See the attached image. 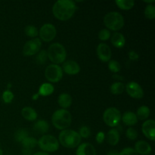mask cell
<instances>
[{
    "mask_svg": "<svg viewBox=\"0 0 155 155\" xmlns=\"http://www.w3.org/2000/svg\"><path fill=\"white\" fill-rule=\"evenodd\" d=\"M77 10L75 2L71 0H58L52 7V13L58 20L66 21L74 16Z\"/></svg>",
    "mask_w": 155,
    "mask_h": 155,
    "instance_id": "obj_1",
    "label": "cell"
},
{
    "mask_svg": "<svg viewBox=\"0 0 155 155\" xmlns=\"http://www.w3.org/2000/svg\"><path fill=\"white\" fill-rule=\"evenodd\" d=\"M58 142L67 148H74L78 147L81 142V137L77 132L73 130H62L58 136Z\"/></svg>",
    "mask_w": 155,
    "mask_h": 155,
    "instance_id": "obj_2",
    "label": "cell"
},
{
    "mask_svg": "<svg viewBox=\"0 0 155 155\" xmlns=\"http://www.w3.org/2000/svg\"><path fill=\"white\" fill-rule=\"evenodd\" d=\"M51 122L56 129L62 131L67 130L71 126L72 122V116L68 110L58 109L52 114Z\"/></svg>",
    "mask_w": 155,
    "mask_h": 155,
    "instance_id": "obj_3",
    "label": "cell"
},
{
    "mask_svg": "<svg viewBox=\"0 0 155 155\" xmlns=\"http://www.w3.org/2000/svg\"><path fill=\"white\" fill-rule=\"evenodd\" d=\"M48 58L54 64H58L64 62L67 58V51L64 46L58 42L52 43L47 50Z\"/></svg>",
    "mask_w": 155,
    "mask_h": 155,
    "instance_id": "obj_4",
    "label": "cell"
},
{
    "mask_svg": "<svg viewBox=\"0 0 155 155\" xmlns=\"http://www.w3.org/2000/svg\"><path fill=\"white\" fill-rule=\"evenodd\" d=\"M104 24L107 30L117 32L124 26V16L117 12H108L104 18Z\"/></svg>",
    "mask_w": 155,
    "mask_h": 155,
    "instance_id": "obj_5",
    "label": "cell"
},
{
    "mask_svg": "<svg viewBox=\"0 0 155 155\" xmlns=\"http://www.w3.org/2000/svg\"><path fill=\"white\" fill-rule=\"evenodd\" d=\"M37 145L44 152H55L59 148L58 140L51 135H43L37 141Z\"/></svg>",
    "mask_w": 155,
    "mask_h": 155,
    "instance_id": "obj_6",
    "label": "cell"
},
{
    "mask_svg": "<svg viewBox=\"0 0 155 155\" xmlns=\"http://www.w3.org/2000/svg\"><path fill=\"white\" fill-rule=\"evenodd\" d=\"M121 114L116 107H108L103 114V120L104 124L112 128L119 126Z\"/></svg>",
    "mask_w": 155,
    "mask_h": 155,
    "instance_id": "obj_7",
    "label": "cell"
},
{
    "mask_svg": "<svg viewBox=\"0 0 155 155\" xmlns=\"http://www.w3.org/2000/svg\"><path fill=\"white\" fill-rule=\"evenodd\" d=\"M63 71L61 67L58 64H50L45 68V77L50 83H58L63 77Z\"/></svg>",
    "mask_w": 155,
    "mask_h": 155,
    "instance_id": "obj_8",
    "label": "cell"
},
{
    "mask_svg": "<svg viewBox=\"0 0 155 155\" xmlns=\"http://www.w3.org/2000/svg\"><path fill=\"white\" fill-rule=\"evenodd\" d=\"M39 35L40 37V40L46 42H49L52 41L55 38L57 35V30L55 27L51 24H45L41 27L39 30Z\"/></svg>",
    "mask_w": 155,
    "mask_h": 155,
    "instance_id": "obj_9",
    "label": "cell"
},
{
    "mask_svg": "<svg viewBox=\"0 0 155 155\" xmlns=\"http://www.w3.org/2000/svg\"><path fill=\"white\" fill-rule=\"evenodd\" d=\"M42 42L39 38H34L27 41L23 48V54L25 56H33L40 51Z\"/></svg>",
    "mask_w": 155,
    "mask_h": 155,
    "instance_id": "obj_10",
    "label": "cell"
},
{
    "mask_svg": "<svg viewBox=\"0 0 155 155\" xmlns=\"http://www.w3.org/2000/svg\"><path fill=\"white\" fill-rule=\"evenodd\" d=\"M126 90L130 97L136 99H140L144 96V91L142 86L136 82H130L126 86Z\"/></svg>",
    "mask_w": 155,
    "mask_h": 155,
    "instance_id": "obj_11",
    "label": "cell"
},
{
    "mask_svg": "<svg viewBox=\"0 0 155 155\" xmlns=\"http://www.w3.org/2000/svg\"><path fill=\"white\" fill-rule=\"evenodd\" d=\"M97 55L99 60L103 62H108L111 58L112 52L110 46L106 43L98 44L96 48Z\"/></svg>",
    "mask_w": 155,
    "mask_h": 155,
    "instance_id": "obj_12",
    "label": "cell"
},
{
    "mask_svg": "<svg viewBox=\"0 0 155 155\" xmlns=\"http://www.w3.org/2000/svg\"><path fill=\"white\" fill-rule=\"evenodd\" d=\"M142 131L146 138L154 141L155 122L154 120H146L142 126Z\"/></svg>",
    "mask_w": 155,
    "mask_h": 155,
    "instance_id": "obj_13",
    "label": "cell"
},
{
    "mask_svg": "<svg viewBox=\"0 0 155 155\" xmlns=\"http://www.w3.org/2000/svg\"><path fill=\"white\" fill-rule=\"evenodd\" d=\"M62 71L68 75H76L80 71V67L78 63L73 60L66 61L64 62L62 66Z\"/></svg>",
    "mask_w": 155,
    "mask_h": 155,
    "instance_id": "obj_14",
    "label": "cell"
},
{
    "mask_svg": "<svg viewBox=\"0 0 155 155\" xmlns=\"http://www.w3.org/2000/svg\"><path fill=\"white\" fill-rule=\"evenodd\" d=\"M76 155H96V150L92 144L84 142L77 147Z\"/></svg>",
    "mask_w": 155,
    "mask_h": 155,
    "instance_id": "obj_15",
    "label": "cell"
},
{
    "mask_svg": "<svg viewBox=\"0 0 155 155\" xmlns=\"http://www.w3.org/2000/svg\"><path fill=\"white\" fill-rule=\"evenodd\" d=\"M134 149L138 154L141 155H148L152 151V148L149 143L143 140H139L136 142Z\"/></svg>",
    "mask_w": 155,
    "mask_h": 155,
    "instance_id": "obj_16",
    "label": "cell"
},
{
    "mask_svg": "<svg viewBox=\"0 0 155 155\" xmlns=\"http://www.w3.org/2000/svg\"><path fill=\"white\" fill-rule=\"evenodd\" d=\"M112 45L117 48H122L126 44V39L124 35L119 32H115L110 36Z\"/></svg>",
    "mask_w": 155,
    "mask_h": 155,
    "instance_id": "obj_17",
    "label": "cell"
},
{
    "mask_svg": "<svg viewBox=\"0 0 155 155\" xmlns=\"http://www.w3.org/2000/svg\"><path fill=\"white\" fill-rule=\"evenodd\" d=\"M121 120H122L123 123L128 127H133L138 123V119L136 114L132 111L125 112L123 116H121Z\"/></svg>",
    "mask_w": 155,
    "mask_h": 155,
    "instance_id": "obj_18",
    "label": "cell"
},
{
    "mask_svg": "<svg viewBox=\"0 0 155 155\" xmlns=\"http://www.w3.org/2000/svg\"><path fill=\"white\" fill-rule=\"evenodd\" d=\"M33 130L38 134L45 135L49 130V125H48V122L44 120H39L34 124Z\"/></svg>",
    "mask_w": 155,
    "mask_h": 155,
    "instance_id": "obj_19",
    "label": "cell"
},
{
    "mask_svg": "<svg viewBox=\"0 0 155 155\" xmlns=\"http://www.w3.org/2000/svg\"><path fill=\"white\" fill-rule=\"evenodd\" d=\"M120 141V132L114 128L110 129L107 134V142L110 145L114 146Z\"/></svg>",
    "mask_w": 155,
    "mask_h": 155,
    "instance_id": "obj_20",
    "label": "cell"
},
{
    "mask_svg": "<svg viewBox=\"0 0 155 155\" xmlns=\"http://www.w3.org/2000/svg\"><path fill=\"white\" fill-rule=\"evenodd\" d=\"M58 103L62 109L66 110L72 104V97L68 93L61 94L58 98Z\"/></svg>",
    "mask_w": 155,
    "mask_h": 155,
    "instance_id": "obj_21",
    "label": "cell"
},
{
    "mask_svg": "<svg viewBox=\"0 0 155 155\" xmlns=\"http://www.w3.org/2000/svg\"><path fill=\"white\" fill-rule=\"evenodd\" d=\"M22 117L28 121H34L37 119V113L31 107H24L21 110Z\"/></svg>",
    "mask_w": 155,
    "mask_h": 155,
    "instance_id": "obj_22",
    "label": "cell"
},
{
    "mask_svg": "<svg viewBox=\"0 0 155 155\" xmlns=\"http://www.w3.org/2000/svg\"><path fill=\"white\" fill-rule=\"evenodd\" d=\"M54 88L51 83H44L40 86L38 94L39 96H48L54 92Z\"/></svg>",
    "mask_w": 155,
    "mask_h": 155,
    "instance_id": "obj_23",
    "label": "cell"
},
{
    "mask_svg": "<svg viewBox=\"0 0 155 155\" xmlns=\"http://www.w3.org/2000/svg\"><path fill=\"white\" fill-rule=\"evenodd\" d=\"M150 113L151 112H150L149 107L148 106L142 105L137 109L136 115L137 117V119L140 120H145L149 117Z\"/></svg>",
    "mask_w": 155,
    "mask_h": 155,
    "instance_id": "obj_24",
    "label": "cell"
},
{
    "mask_svg": "<svg viewBox=\"0 0 155 155\" xmlns=\"http://www.w3.org/2000/svg\"><path fill=\"white\" fill-rule=\"evenodd\" d=\"M119 8L122 10H130L135 5V2L133 0H117L115 2Z\"/></svg>",
    "mask_w": 155,
    "mask_h": 155,
    "instance_id": "obj_25",
    "label": "cell"
},
{
    "mask_svg": "<svg viewBox=\"0 0 155 155\" xmlns=\"http://www.w3.org/2000/svg\"><path fill=\"white\" fill-rule=\"evenodd\" d=\"M125 89V86L121 82H115L110 86V92L114 95H120L124 92Z\"/></svg>",
    "mask_w": 155,
    "mask_h": 155,
    "instance_id": "obj_26",
    "label": "cell"
},
{
    "mask_svg": "<svg viewBox=\"0 0 155 155\" xmlns=\"http://www.w3.org/2000/svg\"><path fill=\"white\" fill-rule=\"evenodd\" d=\"M21 144H22V146L24 147V148L32 150L37 145V140L35 138L28 136L24 141H22Z\"/></svg>",
    "mask_w": 155,
    "mask_h": 155,
    "instance_id": "obj_27",
    "label": "cell"
},
{
    "mask_svg": "<svg viewBox=\"0 0 155 155\" xmlns=\"http://www.w3.org/2000/svg\"><path fill=\"white\" fill-rule=\"evenodd\" d=\"M28 132L25 129H20L15 133V139L18 142H22L27 137H28Z\"/></svg>",
    "mask_w": 155,
    "mask_h": 155,
    "instance_id": "obj_28",
    "label": "cell"
},
{
    "mask_svg": "<svg viewBox=\"0 0 155 155\" xmlns=\"http://www.w3.org/2000/svg\"><path fill=\"white\" fill-rule=\"evenodd\" d=\"M24 32H25V34L27 36L30 38H36V36L39 35V30H37L36 27L33 25H27L26 26L25 29H24Z\"/></svg>",
    "mask_w": 155,
    "mask_h": 155,
    "instance_id": "obj_29",
    "label": "cell"
},
{
    "mask_svg": "<svg viewBox=\"0 0 155 155\" xmlns=\"http://www.w3.org/2000/svg\"><path fill=\"white\" fill-rule=\"evenodd\" d=\"M48 56H47V52L45 50H41L36 54V62L38 64L42 65L46 62Z\"/></svg>",
    "mask_w": 155,
    "mask_h": 155,
    "instance_id": "obj_30",
    "label": "cell"
},
{
    "mask_svg": "<svg viewBox=\"0 0 155 155\" xmlns=\"http://www.w3.org/2000/svg\"><path fill=\"white\" fill-rule=\"evenodd\" d=\"M145 15L146 18L153 20L155 18V7L153 4L148 5L145 9Z\"/></svg>",
    "mask_w": 155,
    "mask_h": 155,
    "instance_id": "obj_31",
    "label": "cell"
},
{
    "mask_svg": "<svg viewBox=\"0 0 155 155\" xmlns=\"http://www.w3.org/2000/svg\"><path fill=\"white\" fill-rule=\"evenodd\" d=\"M108 68L111 72L117 74V73L120 72L121 67L119 62L117 61L116 60H110L108 63Z\"/></svg>",
    "mask_w": 155,
    "mask_h": 155,
    "instance_id": "obj_32",
    "label": "cell"
},
{
    "mask_svg": "<svg viewBox=\"0 0 155 155\" xmlns=\"http://www.w3.org/2000/svg\"><path fill=\"white\" fill-rule=\"evenodd\" d=\"M138 136H139V135H138V132L136 131L133 127H130V128L127 129V131H126V136H127L130 140H136V139H137Z\"/></svg>",
    "mask_w": 155,
    "mask_h": 155,
    "instance_id": "obj_33",
    "label": "cell"
},
{
    "mask_svg": "<svg viewBox=\"0 0 155 155\" xmlns=\"http://www.w3.org/2000/svg\"><path fill=\"white\" fill-rule=\"evenodd\" d=\"M110 32L107 29H103L98 33V39L101 41H107L110 38Z\"/></svg>",
    "mask_w": 155,
    "mask_h": 155,
    "instance_id": "obj_34",
    "label": "cell"
},
{
    "mask_svg": "<svg viewBox=\"0 0 155 155\" xmlns=\"http://www.w3.org/2000/svg\"><path fill=\"white\" fill-rule=\"evenodd\" d=\"M79 135L82 138H84V139H87L91 135V130L89 128L86 126H83V127H80V130H79Z\"/></svg>",
    "mask_w": 155,
    "mask_h": 155,
    "instance_id": "obj_35",
    "label": "cell"
},
{
    "mask_svg": "<svg viewBox=\"0 0 155 155\" xmlns=\"http://www.w3.org/2000/svg\"><path fill=\"white\" fill-rule=\"evenodd\" d=\"M2 99L6 104L11 103L14 99V94L10 90L5 91L2 94Z\"/></svg>",
    "mask_w": 155,
    "mask_h": 155,
    "instance_id": "obj_36",
    "label": "cell"
},
{
    "mask_svg": "<svg viewBox=\"0 0 155 155\" xmlns=\"http://www.w3.org/2000/svg\"><path fill=\"white\" fill-rule=\"evenodd\" d=\"M119 155H139L133 148H125L119 152Z\"/></svg>",
    "mask_w": 155,
    "mask_h": 155,
    "instance_id": "obj_37",
    "label": "cell"
},
{
    "mask_svg": "<svg viewBox=\"0 0 155 155\" xmlns=\"http://www.w3.org/2000/svg\"><path fill=\"white\" fill-rule=\"evenodd\" d=\"M105 134H104V132H98L97 133L96 136H95V139H96V142L98 144H102L104 142V139H105Z\"/></svg>",
    "mask_w": 155,
    "mask_h": 155,
    "instance_id": "obj_38",
    "label": "cell"
},
{
    "mask_svg": "<svg viewBox=\"0 0 155 155\" xmlns=\"http://www.w3.org/2000/svg\"><path fill=\"white\" fill-rule=\"evenodd\" d=\"M129 58L131 61H137L139 58V55L137 52L135 51H130L129 52Z\"/></svg>",
    "mask_w": 155,
    "mask_h": 155,
    "instance_id": "obj_39",
    "label": "cell"
},
{
    "mask_svg": "<svg viewBox=\"0 0 155 155\" xmlns=\"http://www.w3.org/2000/svg\"><path fill=\"white\" fill-rule=\"evenodd\" d=\"M22 155H33L32 154V150L24 148L22 151Z\"/></svg>",
    "mask_w": 155,
    "mask_h": 155,
    "instance_id": "obj_40",
    "label": "cell"
},
{
    "mask_svg": "<svg viewBox=\"0 0 155 155\" xmlns=\"http://www.w3.org/2000/svg\"><path fill=\"white\" fill-rule=\"evenodd\" d=\"M107 155H119V152L117 150H110L107 152Z\"/></svg>",
    "mask_w": 155,
    "mask_h": 155,
    "instance_id": "obj_41",
    "label": "cell"
},
{
    "mask_svg": "<svg viewBox=\"0 0 155 155\" xmlns=\"http://www.w3.org/2000/svg\"><path fill=\"white\" fill-rule=\"evenodd\" d=\"M33 155H49V154L46 152H44V151H39V152L35 153V154H33Z\"/></svg>",
    "mask_w": 155,
    "mask_h": 155,
    "instance_id": "obj_42",
    "label": "cell"
},
{
    "mask_svg": "<svg viewBox=\"0 0 155 155\" xmlns=\"http://www.w3.org/2000/svg\"><path fill=\"white\" fill-rule=\"evenodd\" d=\"M144 2L148 3V5H151V4H153V3L155 2V0H151V1H148V0H145V1H144Z\"/></svg>",
    "mask_w": 155,
    "mask_h": 155,
    "instance_id": "obj_43",
    "label": "cell"
},
{
    "mask_svg": "<svg viewBox=\"0 0 155 155\" xmlns=\"http://www.w3.org/2000/svg\"><path fill=\"white\" fill-rule=\"evenodd\" d=\"M39 94H36V95H33V98H32V99H33V100H34V101H35V100H36V99H38V98H39Z\"/></svg>",
    "mask_w": 155,
    "mask_h": 155,
    "instance_id": "obj_44",
    "label": "cell"
},
{
    "mask_svg": "<svg viewBox=\"0 0 155 155\" xmlns=\"http://www.w3.org/2000/svg\"><path fill=\"white\" fill-rule=\"evenodd\" d=\"M0 155H3V151L2 149H0Z\"/></svg>",
    "mask_w": 155,
    "mask_h": 155,
    "instance_id": "obj_45",
    "label": "cell"
}]
</instances>
